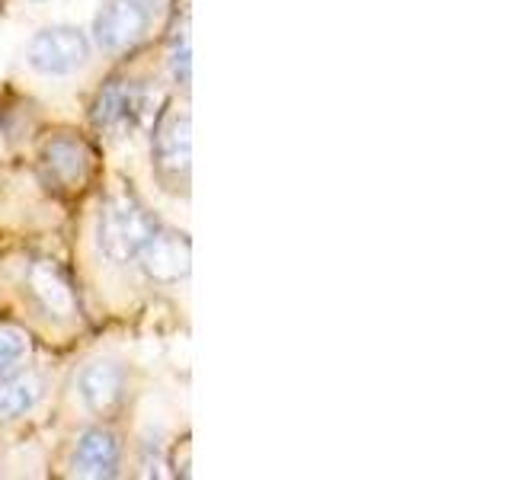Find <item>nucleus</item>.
<instances>
[{
    "mask_svg": "<svg viewBox=\"0 0 512 480\" xmlns=\"http://www.w3.org/2000/svg\"><path fill=\"white\" fill-rule=\"evenodd\" d=\"M122 455H125V445L122 436L112 426H90L77 436L74 448H71V458H68V468L74 477H116L122 468Z\"/></svg>",
    "mask_w": 512,
    "mask_h": 480,
    "instance_id": "obj_8",
    "label": "nucleus"
},
{
    "mask_svg": "<svg viewBox=\"0 0 512 480\" xmlns=\"http://www.w3.org/2000/svg\"><path fill=\"white\" fill-rule=\"evenodd\" d=\"M29 4H48V0H29Z\"/></svg>",
    "mask_w": 512,
    "mask_h": 480,
    "instance_id": "obj_14",
    "label": "nucleus"
},
{
    "mask_svg": "<svg viewBox=\"0 0 512 480\" xmlns=\"http://www.w3.org/2000/svg\"><path fill=\"white\" fill-rule=\"evenodd\" d=\"M164 0H103L93 16V45L103 55H125L157 26Z\"/></svg>",
    "mask_w": 512,
    "mask_h": 480,
    "instance_id": "obj_3",
    "label": "nucleus"
},
{
    "mask_svg": "<svg viewBox=\"0 0 512 480\" xmlns=\"http://www.w3.org/2000/svg\"><path fill=\"white\" fill-rule=\"evenodd\" d=\"M26 285H29V295L42 304V311H48L52 317H74V292H71V282L64 279V272L48 263V260H36L26 269Z\"/></svg>",
    "mask_w": 512,
    "mask_h": 480,
    "instance_id": "obj_11",
    "label": "nucleus"
},
{
    "mask_svg": "<svg viewBox=\"0 0 512 480\" xmlns=\"http://www.w3.org/2000/svg\"><path fill=\"white\" fill-rule=\"evenodd\" d=\"M189 157H192L189 112L183 106H167L154 119V132H151V170L160 189L173 192V196H186Z\"/></svg>",
    "mask_w": 512,
    "mask_h": 480,
    "instance_id": "obj_2",
    "label": "nucleus"
},
{
    "mask_svg": "<svg viewBox=\"0 0 512 480\" xmlns=\"http://www.w3.org/2000/svg\"><path fill=\"white\" fill-rule=\"evenodd\" d=\"M45 397V378L32 368H13L0 375V426L23 420L26 413L39 407Z\"/></svg>",
    "mask_w": 512,
    "mask_h": 480,
    "instance_id": "obj_10",
    "label": "nucleus"
},
{
    "mask_svg": "<svg viewBox=\"0 0 512 480\" xmlns=\"http://www.w3.org/2000/svg\"><path fill=\"white\" fill-rule=\"evenodd\" d=\"M93 55V42L77 26H45L26 45V64L42 77H71L84 71Z\"/></svg>",
    "mask_w": 512,
    "mask_h": 480,
    "instance_id": "obj_5",
    "label": "nucleus"
},
{
    "mask_svg": "<svg viewBox=\"0 0 512 480\" xmlns=\"http://www.w3.org/2000/svg\"><path fill=\"white\" fill-rule=\"evenodd\" d=\"M160 231L157 218L148 212L132 189H119L106 196L96 218V247L109 263L128 266L135 263L141 250L151 244V237Z\"/></svg>",
    "mask_w": 512,
    "mask_h": 480,
    "instance_id": "obj_1",
    "label": "nucleus"
},
{
    "mask_svg": "<svg viewBox=\"0 0 512 480\" xmlns=\"http://www.w3.org/2000/svg\"><path fill=\"white\" fill-rule=\"evenodd\" d=\"M39 173L45 186L74 192L80 186H87L93 173V154L84 144V138H77L71 132H61L42 141L39 148Z\"/></svg>",
    "mask_w": 512,
    "mask_h": 480,
    "instance_id": "obj_6",
    "label": "nucleus"
},
{
    "mask_svg": "<svg viewBox=\"0 0 512 480\" xmlns=\"http://www.w3.org/2000/svg\"><path fill=\"white\" fill-rule=\"evenodd\" d=\"M138 260L151 282L176 285L180 279L189 276V240H186V234L157 231L151 237V244L141 250Z\"/></svg>",
    "mask_w": 512,
    "mask_h": 480,
    "instance_id": "obj_9",
    "label": "nucleus"
},
{
    "mask_svg": "<svg viewBox=\"0 0 512 480\" xmlns=\"http://www.w3.org/2000/svg\"><path fill=\"white\" fill-rule=\"evenodd\" d=\"M167 68L176 87H186L189 84V23L183 16V26L173 29L170 36V48H167Z\"/></svg>",
    "mask_w": 512,
    "mask_h": 480,
    "instance_id": "obj_12",
    "label": "nucleus"
},
{
    "mask_svg": "<svg viewBox=\"0 0 512 480\" xmlns=\"http://www.w3.org/2000/svg\"><path fill=\"white\" fill-rule=\"evenodd\" d=\"M154 116L151 93L135 77H112L100 87L90 106L96 132L109 138H132L138 128Z\"/></svg>",
    "mask_w": 512,
    "mask_h": 480,
    "instance_id": "obj_4",
    "label": "nucleus"
},
{
    "mask_svg": "<svg viewBox=\"0 0 512 480\" xmlns=\"http://www.w3.org/2000/svg\"><path fill=\"white\" fill-rule=\"evenodd\" d=\"M29 336L16 327H0V375L13 372L29 359Z\"/></svg>",
    "mask_w": 512,
    "mask_h": 480,
    "instance_id": "obj_13",
    "label": "nucleus"
},
{
    "mask_svg": "<svg viewBox=\"0 0 512 480\" xmlns=\"http://www.w3.org/2000/svg\"><path fill=\"white\" fill-rule=\"evenodd\" d=\"M128 368L116 359H93L84 365V372L77 378L80 404L93 413L96 420H112L128 404Z\"/></svg>",
    "mask_w": 512,
    "mask_h": 480,
    "instance_id": "obj_7",
    "label": "nucleus"
}]
</instances>
